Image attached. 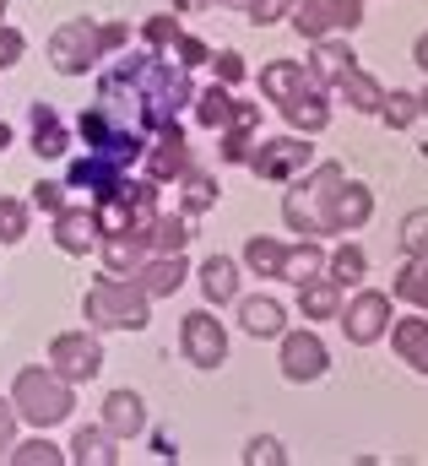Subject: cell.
<instances>
[{
    "instance_id": "6da1fadb",
    "label": "cell",
    "mask_w": 428,
    "mask_h": 466,
    "mask_svg": "<svg viewBox=\"0 0 428 466\" xmlns=\"http://www.w3.org/2000/svg\"><path fill=\"white\" fill-rule=\"evenodd\" d=\"M341 179H347L341 163H310L299 179H288L293 190L282 196V223L299 238H325L331 233V196Z\"/></svg>"
},
{
    "instance_id": "7a4b0ae2",
    "label": "cell",
    "mask_w": 428,
    "mask_h": 466,
    "mask_svg": "<svg viewBox=\"0 0 428 466\" xmlns=\"http://www.w3.org/2000/svg\"><path fill=\"white\" fill-rule=\"evenodd\" d=\"M11 407H16L22 423H33V429L49 434L55 423H66V418L76 412V385L60 380L49 363H27V369L16 374V385H11Z\"/></svg>"
},
{
    "instance_id": "3957f363",
    "label": "cell",
    "mask_w": 428,
    "mask_h": 466,
    "mask_svg": "<svg viewBox=\"0 0 428 466\" xmlns=\"http://www.w3.org/2000/svg\"><path fill=\"white\" fill-rule=\"evenodd\" d=\"M82 315L93 331H147L152 326V299L141 293L136 277H98L82 299Z\"/></svg>"
},
{
    "instance_id": "277c9868",
    "label": "cell",
    "mask_w": 428,
    "mask_h": 466,
    "mask_svg": "<svg viewBox=\"0 0 428 466\" xmlns=\"http://www.w3.org/2000/svg\"><path fill=\"white\" fill-rule=\"evenodd\" d=\"M104 55H108L104 22H93V16H71V22H60L49 33V66L60 76H87Z\"/></svg>"
},
{
    "instance_id": "5b68a950",
    "label": "cell",
    "mask_w": 428,
    "mask_h": 466,
    "mask_svg": "<svg viewBox=\"0 0 428 466\" xmlns=\"http://www.w3.org/2000/svg\"><path fill=\"white\" fill-rule=\"evenodd\" d=\"M49 369H55L60 380H71V385L98 380V374H104V342H98V331H93V326L60 331V337L49 342Z\"/></svg>"
},
{
    "instance_id": "8992f818",
    "label": "cell",
    "mask_w": 428,
    "mask_h": 466,
    "mask_svg": "<svg viewBox=\"0 0 428 466\" xmlns=\"http://www.w3.org/2000/svg\"><path fill=\"white\" fill-rule=\"evenodd\" d=\"M341 331H347V342L352 348H374L385 331H391V320H396V309H391V293H380V288H358L347 304H341Z\"/></svg>"
},
{
    "instance_id": "52a82bcc",
    "label": "cell",
    "mask_w": 428,
    "mask_h": 466,
    "mask_svg": "<svg viewBox=\"0 0 428 466\" xmlns=\"http://www.w3.org/2000/svg\"><path fill=\"white\" fill-rule=\"evenodd\" d=\"M310 163H315L310 136H271V141H255V152H250L244 168H255V174L271 179V185H288V179H299Z\"/></svg>"
},
{
    "instance_id": "ba28073f",
    "label": "cell",
    "mask_w": 428,
    "mask_h": 466,
    "mask_svg": "<svg viewBox=\"0 0 428 466\" xmlns=\"http://www.w3.org/2000/svg\"><path fill=\"white\" fill-rule=\"evenodd\" d=\"M179 352H185V363H196V369H222V358H228V331H222V320H217L212 309H190V315L179 320Z\"/></svg>"
},
{
    "instance_id": "9c48e42d",
    "label": "cell",
    "mask_w": 428,
    "mask_h": 466,
    "mask_svg": "<svg viewBox=\"0 0 428 466\" xmlns=\"http://www.w3.org/2000/svg\"><path fill=\"white\" fill-rule=\"evenodd\" d=\"M282 342V380L288 385H315L325 369H331V352H325V342L315 337V331H282L277 337Z\"/></svg>"
},
{
    "instance_id": "30bf717a",
    "label": "cell",
    "mask_w": 428,
    "mask_h": 466,
    "mask_svg": "<svg viewBox=\"0 0 428 466\" xmlns=\"http://www.w3.org/2000/svg\"><path fill=\"white\" fill-rule=\"evenodd\" d=\"M130 277L141 282L147 299H174V293L185 288V277H190V260H185V249H179V255H147Z\"/></svg>"
},
{
    "instance_id": "8fae6325",
    "label": "cell",
    "mask_w": 428,
    "mask_h": 466,
    "mask_svg": "<svg viewBox=\"0 0 428 466\" xmlns=\"http://www.w3.org/2000/svg\"><path fill=\"white\" fill-rule=\"evenodd\" d=\"M369 218H374V190L358 179H341L331 196V233H358L369 228Z\"/></svg>"
},
{
    "instance_id": "7c38bea8",
    "label": "cell",
    "mask_w": 428,
    "mask_h": 466,
    "mask_svg": "<svg viewBox=\"0 0 428 466\" xmlns=\"http://www.w3.org/2000/svg\"><path fill=\"white\" fill-rule=\"evenodd\" d=\"M141 157H147V179H158V185H163V179H179V174L190 168V147H185L179 119L163 125V130H158V147H147Z\"/></svg>"
},
{
    "instance_id": "4fadbf2b",
    "label": "cell",
    "mask_w": 428,
    "mask_h": 466,
    "mask_svg": "<svg viewBox=\"0 0 428 466\" xmlns=\"http://www.w3.org/2000/svg\"><path fill=\"white\" fill-rule=\"evenodd\" d=\"M255 130H260V104H239L233 98V119L217 130L222 136V163H250V152H255Z\"/></svg>"
},
{
    "instance_id": "5bb4252c",
    "label": "cell",
    "mask_w": 428,
    "mask_h": 466,
    "mask_svg": "<svg viewBox=\"0 0 428 466\" xmlns=\"http://www.w3.org/2000/svg\"><path fill=\"white\" fill-rule=\"evenodd\" d=\"M239 326H244L255 342H277V337L288 331V309H282L271 293H250V299H239Z\"/></svg>"
},
{
    "instance_id": "9a60e30c",
    "label": "cell",
    "mask_w": 428,
    "mask_h": 466,
    "mask_svg": "<svg viewBox=\"0 0 428 466\" xmlns=\"http://www.w3.org/2000/svg\"><path fill=\"white\" fill-rule=\"evenodd\" d=\"M55 244H60V255L98 249V218H93V207H60L55 212Z\"/></svg>"
},
{
    "instance_id": "2e32d148",
    "label": "cell",
    "mask_w": 428,
    "mask_h": 466,
    "mask_svg": "<svg viewBox=\"0 0 428 466\" xmlns=\"http://www.w3.org/2000/svg\"><path fill=\"white\" fill-rule=\"evenodd\" d=\"M310 82H321V76H315L304 60H271V66H260V93H266L277 109H282L288 98H299Z\"/></svg>"
},
{
    "instance_id": "e0dca14e",
    "label": "cell",
    "mask_w": 428,
    "mask_h": 466,
    "mask_svg": "<svg viewBox=\"0 0 428 466\" xmlns=\"http://www.w3.org/2000/svg\"><path fill=\"white\" fill-rule=\"evenodd\" d=\"M104 429L114 440H136L147 434V401L136 390H108L104 396Z\"/></svg>"
},
{
    "instance_id": "ac0fdd59",
    "label": "cell",
    "mask_w": 428,
    "mask_h": 466,
    "mask_svg": "<svg viewBox=\"0 0 428 466\" xmlns=\"http://www.w3.org/2000/svg\"><path fill=\"white\" fill-rule=\"evenodd\" d=\"M282 119L293 125V130H304V136H321L325 125H331V104H325V82H310L299 98H288L282 104Z\"/></svg>"
},
{
    "instance_id": "d6986e66",
    "label": "cell",
    "mask_w": 428,
    "mask_h": 466,
    "mask_svg": "<svg viewBox=\"0 0 428 466\" xmlns=\"http://www.w3.org/2000/svg\"><path fill=\"white\" fill-rule=\"evenodd\" d=\"M352 66H358V49H352V38H336V33L315 38V60H310V71L321 76L325 87H336V82H341Z\"/></svg>"
},
{
    "instance_id": "ffe728a7",
    "label": "cell",
    "mask_w": 428,
    "mask_h": 466,
    "mask_svg": "<svg viewBox=\"0 0 428 466\" xmlns=\"http://www.w3.org/2000/svg\"><path fill=\"white\" fill-rule=\"evenodd\" d=\"M98 255H104V266L114 277H130L152 255V244H147V233H104L98 238Z\"/></svg>"
},
{
    "instance_id": "44dd1931",
    "label": "cell",
    "mask_w": 428,
    "mask_h": 466,
    "mask_svg": "<svg viewBox=\"0 0 428 466\" xmlns=\"http://www.w3.org/2000/svg\"><path fill=\"white\" fill-rule=\"evenodd\" d=\"M119 179H125V163H114L104 152H87L82 163H71V185L76 190H93V201L108 196V190H119Z\"/></svg>"
},
{
    "instance_id": "7402d4cb",
    "label": "cell",
    "mask_w": 428,
    "mask_h": 466,
    "mask_svg": "<svg viewBox=\"0 0 428 466\" xmlns=\"http://www.w3.org/2000/svg\"><path fill=\"white\" fill-rule=\"evenodd\" d=\"M391 348H396L402 363H413L418 374H428V320H423V309L407 315V320H391Z\"/></svg>"
},
{
    "instance_id": "603a6c76",
    "label": "cell",
    "mask_w": 428,
    "mask_h": 466,
    "mask_svg": "<svg viewBox=\"0 0 428 466\" xmlns=\"http://www.w3.org/2000/svg\"><path fill=\"white\" fill-rule=\"evenodd\" d=\"M27 130H33V152H38V157H66L71 136H66V119L55 115L49 104H33V109H27Z\"/></svg>"
},
{
    "instance_id": "cb8c5ba5",
    "label": "cell",
    "mask_w": 428,
    "mask_h": 466,
    "mask_svg": "<svg viewBox=\"0 0 428 466\" xmlns=\"http://www.w3.org/2000/svg\"><path fill=\"white\" fill-rule=\"evenodd\" d=\"M119 440L108 434L104 423H93V429H76V440H71V451H66V461L76 466H119V451H114Z\"/></svg>"
},
{
    "instance_id": "d4e9b609",
    "label": "cell",
    "mask_w": 428,
    "mask_h": 466,
    "mask_svg": "<svg viewBox=\"0 0 428 466\" xmlns=\"http://www.w3.org/2000/svg\"><path fill=\"white\" fill-rule=\"evenodd\" d=\"M201 293H207V304H239V260L233 255H212L207 266H201Z\"/></svg>"
},
{
    "instance_id": "484cf974",
    "label": "cell",
    "mask_w": 428,
    "mask_h": 466,
    "mask_svg": "<svg viewBox=\"0 0 428 466\" xmlns=\"http://www.w3.org/2000/svg\"><path fill=\"white\" fill-rule=\"evenodd\" d=\"M299 315L304 320H336L341 315V288L331 282V277H310V282H299Z\"/></svg>"
},
{
    "instance_id": "4316f807",
    "label": "cell",
    "mask_w": 428,
    "mask_h": 466,
    "mask_svg": "<svg viewBox=\"0 0 428 466\" xmlns=\"http://www.w3.org/2000/svg\"><path fill=\"white\" fill-rule=\"evenodd\" d=\"M336 98H347V109H358V115H380V104H385V87L363 71V66H352L341 82H336Z\"/></svg>"
},
{
    "instance_id": "83f0119b",
    "label": "cell",
    "mask_w": 428,
    "mask_h": 466,
    "mask_svg": "<svg viewBox=\"0 0 428 466\" xmlns=\"http://www.w3.org/2000/svg\"><path fill=\"white\" fill-rule=\"evenodd\" d=\"M217 196H222V185H217L207 168H185V174H179V212L201 218V212L217 207Z\"/></svg>"
},
{
    "instance_id": "f1b7e54d",
    "label": "cell",
    "mask_w": 428,
    "mask_h": 466,
    "mask_svg": "<svg viewBox=\"0 0 428 466\" xmlns=\"http://www.w3.org/2000/svg\"><path fill=\"white\" fill-rule=\"evenodd\" d=\"M244 271H255V277H277L282 282V260H288V244L282 238H271V233H255L250 244H244Z\"/></svg>"
},
{
    "instance_id": "f546056e",
    "label": "cell",
    "mask_w": 428,
    "mask_h": 466,
    "mask_svg": "<svg viewBox=\"0 0 428 466\" xmlns=\"http://www.w3.org/2000/svg\"><path fill=\"white\" fill-rule=\"evenodd\" d=\"M147 244H152V255H179L190 244V212H158L147 228Z\"/></svg>"
},
{
    "instance_id": "4dcf8cb0",
    "label": "cell",
    "mask_w": 428,
    "mask_h": 466,
    "mask_svg": "<svg viewBox=\"0 0 428 466\" xmlns=\"http://www.w3.org/2000/svg\"><path fill=\"white\" fill-rule=\"evenodd\" d=\"M325 271V249L321 238H299V244H288V260H282V282H310V277H321Z\"/></svg>"
},
{
    "instance_id": "1f68e13d",
    "label": "cell",
    "mask_w": 428,
    "mask_h": 466,
    "mask_svg": "<svg viewBox=\"0 0 428 466\" xmlns=\"http://www.w3.org/2000/svg\"><path fill=\"white\" fill-rule=\"evenodd\" d=\"M363 271H369L363 244H336V249L325 255V277H331L336 288H358V282H363Z\"/></svg>"
},
{
    "instance_id": "d6a6232c",
    "label": "cell",
    "mask_w": 428,
    "mask_h": 466,
    "mask_svg": "<svg viewBox=\"0 0 428 466\" xmlns=\"http://www.w3.org/2000/svg\"><path fill=\"white\" fill-rule=\"evenodd\" d=\"M288 22H293V33H299V38H310V44L325 38V33H336V27H331V5H325V0H293V5H288Z\"/></svg>"
},
{
    "instance_id": "836d02e7",
    "label": "cell",
    "mask_w": 428,
    "mask_h": 466,
    "mask_svg": "<svg viewBox=\"0 0 428 466\" xmlns=\"http://www.w3.org/2000/svg\"><path fill=\"white\" fill-rule=\"evenodd\" d=\"M233 119V93L217 82V87H207V93H196V125L201 130H222Z\"/></svg>"
},
{
    "instance_id": "e575fe53",
    "label": "cell",
    "mask_w": 428,
    "mask_h": 466,
    "mask_svg": "<svg viewBox=\"0 0 428 466\" xmlns=\"http://www.w3.org/2000/svg\"><path fill=\"white\" fill-rule=\"evenodd\" d=\"M391 293H396L402 304H413V309H428V260H407V266L396 271Z\"/></svg>"
},
{
    "instance_id": "d590c367",
    "label": "cell",
    "mask_w": 428,
    "mask_h": 466,
    "mask_svg": "<svg viewBox=\"0 0 428 466\" xmlns=\"http://www.w3.org/2000/svg\"><path fill=\"white\" fill-rule=\"evenodd\" d=\"M11 466H60L66 461V451L60 445H49V434L38 429V440H22V445H11V456H5Z\"/></svg>"
},
{
    "instance_id": "8d00e7d4",
    "label": "cell",
    "mask_w": 428,
    "mask_h": 466,
    "mask_svg": "<svg viewBox=\"0 0 428 466\" xmlns=\"http://www.w3.org/2000/svg\"><path fill=\"white\" fill-rule=\"evenodd\" d=\"M396 238H402V255H407V260H428V207L407 212Z\"/></svg>"
},
{
    "instance_id": "74e56055",
    "label": "cell",
    "mask_w": 428,
    "mask_h": 466,
    "mask_svg": "<svg viewBox=\"0 0 428 466\" xmlns=\"http://www.w3.org/2000/svg\"><path fill=\"white\" fill-rule=\"evenodd\" d=\"M380 119H385L391 130H407L413 119H423V109H418V93H385V104H380Z\"/></svg>"
},
{
    "instance_id": "f35d334b",
    "label": "cell",
    "mask_w": 428,
    "mask_h": 466,
    "mask_svg": "<svg viewBox=\"0 0 428 466\" xmlns=\"http://www.w3.org/2000/svg\"><path fill=\"white\" fill-rule=\"evenodd\" d=\"M27 238V201L0 196V244H22Z\"/></svg>"
},
{
    "instance_id": "ab89813d",
    "label": "cell",
    "mask_w": 428,
    "mask_h": 466,
    "mask_svg": "<svg viewBox=\"0 0 428 466\" xmlns=\"http://www.w3.org/2000/svg\"><path fill=\"white\" fill-rule=\"evenodd\" d=\"M179 33H185V27H179V16H168V11H163V16H147V27H141L147 49H158V55H163V49H174V38H179Z\"/></svg>"
},
{
    "instance_id": "60d3db41",
    "label": "cell",
    "mask_w": 428,
    "mask_h": 466,
    "mask_svg": "<svg viewBox=\"0 0 428 466\" xmlns=\"http://www.w3.org/2000/svg\"><path fill=\"white\" fill-rule=\"evenodd\" d=\"M244 466H288V451H282L271 434H255V440L244 445Z\"/></svg>"
},
{
    "instance_id": "b9f144b4",
    "label": "cell",
    "mask_w": 428,
    "mask_h": 466,
    "mask_svg": "<svg viewBox=\"0 0 428 466\" xmlns=\"http://www.w3.org/2000/svg\"><path fill=\"white\" fill-rule=\"evenodd\" d=\"M331 5V27L336 33H358L363 27V0H325Z\"/></svg>"
},
{
    "instance_id": "7bdbcfd3",
    "label": "cell",
    "mask_w": 428,
    "mask_h": 466,
    "mask_svg": "<svg viewBox=\"0 0 428 466\" xmlns=\"http://www.w3.org/2000/svg\"><path fill=\"white\" fill-rule=\"evenodd\" d=\"M212 71H217L222 87H239L244 82V55L239 49H222V55H212Z\"/></svg>"
},
{
    "instance_id": "ee69618b",
    "label": "cell",
    "mask_w": 428,
    "mask_h": 466,
    "mask_svg": "<svg viewBox=\"0 0 428 466\" xmlns=\"http://www.w3.org/2000/svg\"><path fill=\"white\" fill-rule=\"evenodd\" d=\"M22 55H27V38H22L11 22H0V71H11Z\"/></svg>"
},
{
    "instance_id": "f6af8a7d",
    "label": "cell",
    "mask_w": 428,
    "mask_h": 466,
    "mask_svg": "<svg viewBox=\"0 0 428 466\" xmlns=\"http://www.w3.org/2000/svg\"><path fill=\"white\" fill-rule=\"evenodd\" d=\"M174 55H179V66H185V71H190V66H207V60H212V49H207L201 38H190V33H179V38H174Z\"/></svg>"
},
{
    "instance_id": "bcb514c9",
    "label": "cell",
    "mask_w": 428,
    "mask_h": 466,
    "mask_svg": "<svg viewBox=\"0 0 428 466\" xmlns=\"http://www.w3.org/2000/svg\"><path fill=\"white\" fill-rule=\"evenodd\" d=\"M244 5H250V22H255V27H271V22H282V16H288V5H293V0H244Z\"/></svg>"
},
{
    "instance_id": "7dc6e473",
    "label": "cell",
    "mask_w": 428,
    "mask_h": 466,
    "mask_svg": "<svg viewBox=\"0 0 428 466\" xmlns=\"http://www.w3.org/2000/svg\"><path fill=\"white\" fill-rule=\"evenodd\" d=\"M33 207L55 218V212L66 207V185H49V179H38V185H33Z\"/></svg>"
},
{
    "instance_id": "c3c4849f",
    "label": "cell",
    "mask_w": 428,
    "mask_h": 466,
    "mask_svg": "<svg viewBox=\"0 0 428 466\" xmlns=\"http://www.w3.org/2000/svg\"><path fill=\"white\" fill-rule=\"evenodd\" d=\"M16 423H22V418H16V407H11V401H0V461H5V456H11V445H16Z\"/></svg>"
},
{
    "instance_id": "681fc988",
    "label": "cell",
    "mask_w": 428,
    "mask_h": 466,
    "mask_svg": "<svg viewBox=\"0 0 428 466\" xmlns=\"http://www.w3.org/2000/svg\"><path fill=\"white\" fill-rule=\"evenodd\" d=\"M125 38H130V27H125V22H104V44H108V49H119Z\"/></svg>"
},
{
    "instance_id": "f907efd6",
    "label": "cell",
    "mask_w": 428,
    "mask_h": 466,
    "mask_svg": "<svg viewBox=\"0 0 428 466\" xmlns=\"http://www.w3.org/2000/svg\"><path fill=\"white\" fill-rule=\"evenodd\" d=\"M413 60H418V71L428 76V33H418V44H413Z\"/></svg>"
},
{
    "instance_id": "816d5d0a",
    "label": "cell",
    "mask_w": 428,
    "mask_h": 466,
    "mask_svg": "<svg viewBox=\"0 0 428 466\" xmlns=\"http://www.w3.org/2000/svg\"><path fill=\"white\" fill-rule=\"evenodd\" d=\"M5 147H11V125L0 119V152H5Z\"/></svg>"
},
{
    "instance_id": "f5cc1de1",
    "label": "cell",
    "mask_w": 428,
    "mask_h": 466,
    "mask_svg": "<svg viewBox=\"0 0 428 466\" xmlns=\"http://www.w3.org/2000/svg\"><path fill=\"white\" fill-rule=\"evenodd\" d=\"M418 109H423V119H428V87H423V93H418Z\"/></svg>"
},
{
    "instance_id": "db71d44e",
    "label": "cell",
    "mask_w": 428,
    "mask_h": 466,
    "mask_svg": "<svg viewBox=\"0 0 428 466\" xmlns=\"http://www.w3.org/2000/svg\"><path fill=\"white\" fill-rule=\"evenodd\" d=\"M0 22H5V0H0Z\"/></svg>"
}]
</instances>
